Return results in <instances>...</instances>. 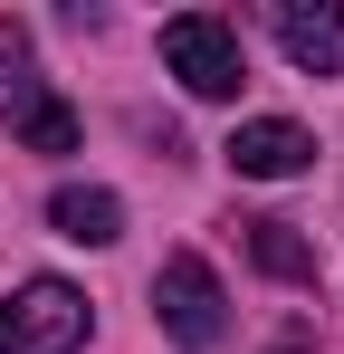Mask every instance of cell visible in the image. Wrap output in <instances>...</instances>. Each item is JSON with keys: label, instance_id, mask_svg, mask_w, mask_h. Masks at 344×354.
I'll return each instance as SVG.
<instances>
[{"label": "cell", "instance_id": "277c9868", "mask_svg": "<svg viewBox=\"0 0 344 354\" xmlns=\"http://www.w3.org/2000/svg\"><path fill=\"white\" fill-rule=\"evenodd\" d=\"M268 29L296 77H344V0H278Z\"/></svg>", "mask_w": 344, "mask_h": 354}, {"label": "cell", "instance_id": "7a4b0ae2", "mask_svg": "<svg viewBox=\"0 0 344 354\" xmlns=\"http://www.w3.org/2000/svg\"><path fill=\"white\" fill-rule=\"evenodd\" d=\"M96 335V306L67 278H29L19 297H0V354H77Z\"/></svg>", "mask_w": 344, "mask_h": 354}, {"label": "cell", "instance_id": "ba28073f", "mask_svg": "<svg viewBox=\"0 0 344 354\" xmlns=\"http://www.w3.org/2000/svg\"><path fill=\"white\" fill-rule=\"evenodd\" d=\"M249 259L268 278H287V288H316V249L296 239V221H249Z\"/></svg>", "mask_w": 344, "mask_h": 354}, {"label": "cell", "instance_id": "6da1fadb", "mask_svg": "<svg viewBox=\"0 0 344 354\" xmlns=\"http://www.w3.org/2000/svg\"><path fill=\"white\" fill-rule=\"evenodd\" d=\"M153 326H163L182 354H211L229 335V297H220V278H211L201 249H172L163 268H153Z\"/></svg>", "mask_w": 344, "mask_h": 354}, {"label": "cell", "instance_id": "5b68a950", "mask_svg": "<svg viewBox=\"0 0 344 354\" xmlns=\"http://www.w3.org/2000/svg\"><path fill=\"white\" fill-rule=\"evenodd\" d=\"M220 153H229V173H239V182H296L306 163H316V134L287 124V115H249Z\"/></svg>", "mask_w": 344, "mask_h": 354}, {"label": "cell", "instance_id": "9c48e42d", "mask_svg": "<svg viewBox=\"0 0 344 354\" xmlns=\"http://www.w3.org/2000/svg\"><path fill=\"white\" fill-rule=\"evenodd\" d=\"M29 58V29H19V19H0V67H19Z\"/></svg>", "mask_w": 344, "mask_h": 354}, {"label": "cell", "instance_id": "8992f818", "mask_svg": "<svg viewBox=\"0 0 344 354\" xmlns=\"http://www.w3.org/2000/svg\"><path fill=\"white\" fill-rule=\"evenodd\" d=\"M0 124H10V144H29V153H77V106L57 96L48 77H10Z\"/></svg>", "mask_w": 344, "mask_h": 354}, {"label": "cell", "instance_id": "3957f363", "mask_svg": "<svg viewBox=\"0 0 344 354\" xmlns=\"http://www.w3.org/2000/svg\"><path fill=\"white\" fill-rule=\"evenodd\" d=\"M163 67L191 86V96H211V106H229V96L249 86V48H239V29H229V19H211V10L163 19Z\"/></svg>", "mask_w": 344, "mask_h": 354}, {"label": "cell", "instance_id": "52a82bcc", "mask_svg": "<svg viewBox=\"0 0 344 354\" xmlns=\"http://www.w3.org/2000/svg\"><path fill=\"white\" fill-rule=\"evenodd\" d=\"M48 221H57V239H77V249H115V239H124V201H115L106 182H57Z\"/></svg>", "mask_w": 344, "mask_h": 354}]
</instances>
